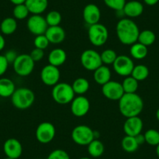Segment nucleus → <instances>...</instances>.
Masks as SVG:
<instances>
[{
  "label": "nucleus",
  "instance_id": "nucleus-1",
  "mask_svg": "<svg viewBox=\"0 0 159 159\" xmlns=\"http://www.w3.org/2000/svg\"><path fill=\"white\" fill-rule=\"evenodd\" d=\"M116 34L123 45H132L137 42L140 30L138 26L129 18H122L116 24Z\"/></svg>",
  "mask_w": 159,
  "mask_h": 159
},
{
  "label": "nucleus",
  "instance_id": "nucleus-2",
  "mask_svg": "<svg viewBox=\"0 0 159 159\" xmlns=\"http://www.w3.org/2000/svg\"><path fill=\"white\" fill-rule=\"evenodd\" d=\"M119 109L126 118L139 116L143 109V101L137 93H125L119 100Z\"/></svg>",
  "mask_w": 159,
  "mask_h": 159
},
{
  "label": "nucleus",
  "instance_id": "nucleus-3",
  "mask_svg": "<svg viewBox=\"0 0 159 159\" xmlns=\"http://www.w3.org/2000/svg\"><path fill=\"white\" fill-rule=\"evenodd\" d=\"M35 94L30 89L27 88H20L15 90L11 96V102L15 108L20 110L27 109L34 104Z\"/></svg>",
  "mask_w": 159,
  "mask_h": 159
},
{
  "label": "nucleus",
  "instance_id": "nucleus-4",
  "mask_svg": "<svg viewBox=\"0 0 159 159\" xmlns=\"http://www.w3.org/2000/svg\"><path fill=\"white\" fill-rule=\"evenodd\" d=\"M52 97L57 104L67 105L71 103L73 100L75 98V93L72 85L62 82L53 86L52 90Z\"/></svg>",
  "mask_w": 159,
  "mask_h": 159
},
{
  "label": "nucleus",
  "instance_id": "nucleus-5",
  "mask_svg": "<svg viewBox=\"0 0 159 159\" xmlns=\"http://www.w3.org/2000/svg\"><path fill=\"white\" fill-rule=\"evenodd\" d=\"M88 38L91 45L96 47H101L108 41V28L102 24H93L88 28Z\"/></svg>",
  "mask_w": 159,
  "mask_h": 159
},
{
  "label": "nucleus",
  "instance_id": "nucleus-6",
  "mask_svg": "<svg viewBox=\"0 0 159 159\" xmlns=\"http://www.w3.org/2000/svg\"><path fill=\"white\" fill-rule=\"evenodd\" d=\"M71 137L75 143L80 146H88L94 137V131L86 125H79L73 128Z\"/></svg>",
  "mask_w": 159,
  "mask_h": 159
},
{
  "label": "nucleus",
  "instance_id": "nucleus-7",
  "mask_svg": "<svg viewBox=\"0 0 159 159\" xmlns=\"http://www.w3.org/2000/svg\"><path fill=\"white\" fill-rule=\"evenodd\" d=\"M35 62L29 54L18 55L17 58L13 63L15 73L20 76H27L31 74L34 68Z\"/></svg>",
  "mask_w": 159,
  "mask_h": 159
},
{
  "label": "nucleus",
  "instance_id": "nucleus-8",
  "mask_svg": "<svg viewBox=\"0 0 159 159\" xmlns=\"http://www.w3.org/2000/svg\"><path fill=\"white\" fill-rule=\"evenodd\" d=\"M80 63L85 70L94 71L103 65L101 59V54L93 49H87L80 56Z\"/></svg>",
  "mask_w": 159,
  "mask_h": 159
},
{
  "label": "nucleus",
  "instance_id": "nucleus-9",
  "mask_svg": "<svg viewBox=\"0 0 159 159\" xmlns=\"http://www.w3.org/2000/svg\"><path fill=\"white\" fill-rule=\"evenodd\" d=\"M56 127L49 122L41 123L37 127L35 136L38 141L43 144L49 143L56 137Z\"/></svg>",
  "mask_w": 159,
  "mask_h": 159
},
{
  "label": "nucleus",
  "instance_id": "nucleus-10",
  "mask_svg": "<svg viewBox=\"0 0 159 159\" xmlns=\"http://www.w3.org/2000/svg\"><path fill=\"white\" fill-rule=\"evenodd\" d=\"M112 66L114 71L118 75L126 77L130 76L135 65L129 56L126 55H120L117 56Z\"/></svg>",
  "mask_w": 159,
  "mask_h": 159
},
{
  "label": "nucleus",
  "instance_id": "nucleus-11",
  "mask_svg": "<svg viewBox=\"0 0 159 159\" xmlns=\"http://www.w3.org/2000/svg\"><path fill=\"white\" fill-rule=\"evenodd\" d=\"M27 27L29 31L35 36L45 34L48 29V25L46 22L45 17L42 15L32 14L27 19Z\"/></svg>",
  "mask_w": 159,
  "mask_h": 159
},
{
  "label": "nucleus",
  "instance_id": "nucleus-12",
  "mask_svg": "<svg viewBox=\"0 0 159 159\" xmlns=\"http://www.w3.org/2000/svg\"><path fill=\"white\" fill-rule=\"evenodd\" d=\"M102 92L107 99L111 101H119L125 94L122 84L114 80L102 85Z\"/></svg>",
  "mask_w": 159,
  "mask_h": 159
},
{
  "label": "nucleus",
  "instance_id": "nucleus-13",
  "mask_svg": "<svg viewBox=\"0 0 159 159\" xmlns=\"http://www.w3.org/2000/svg\"><path fill=\"white\" fill-rule=\"evenodd\" d=\"M60 71L59 67L52 65H46L41 71V80L44 84L47 86H55L60 79Z\"/></svg>",
  "mask_w": 159,
  "mask_h": 159
},
{
  "label": "nucleus",
  "instance_id": "nucleus-14",
  "mask_svg": "<svg viewBox=\"0 0 159 159\" xmlns=\"http://www.w3.org/2000/svg\"><path fill=\"white\" fill-rule=\"evenodd\" d=\"M70 111L76 117H83L86 116L90 110V102L85 96L78 95L71 102Z\"/></svg>",
  "mask_w": 159,
  "mask_h": 159
},
{
  "label": "nucleus",
  "instance_id": "nucleus-15",
  "mask_svg": "<svg viewBox=\"0 0 159 159\" xmlns=\"http://www.w3.org/2000/svg\"><path fill=\"white\" fill-rule=\"evenodd\" d=\"M143 127V120L139 116L126 118V120L123 124V131L126 135L136 137L141 134Z\"/></svg>",
  "mask_w": 159,
  "mask_h": 159
},
{
  "label": "nucleus",
  "instance_id": "nucleus-16",
  "mask_svg": "<svg viewBox=\"0 0 159 159\" xmlns=\"http://www.w3.org/2000/svg\"><path fill=\"white\" fill-rule=\"evenodd\" d=\"M3 151L7 157L18 159L23 153V146L16 138H10L4 142Z\"/></svg>",
  "mask_w": 159,
  "mask_h": 159
},
{
  "label": "nucleus",
  "instance_id": "nucleus-17",
  "mask_svg": "<svg viewBox=\"0 0 159 159\" xmlns=\"http://www.w3.org/2000/svg\"><path fill=\"white\" fill-rule=\"evenodd\" d=\"M83 18L85 23L89 26L99 23L101 19V10L99 7L94 3L85 6L83 10Z\"/></svg>",
  "mask_w": 159,
  "mask_h": 159
},
{
  "label": "nucleus",
  "instance_id": "nucleus-18",
  "mask_svg": "<svg viewBox=\"0 0 159 159\" xmlns=\"http://www.w3.org/2000/svg\"><path fill=\"white\" fill-rule=\"evenodd\" d=\"M51 44H61L66 38V32L60 26L48 27L45 34Z\"/></svg>",
  "mask_w": 159,
  "mask_h": 159
},
{
  "label": "nucleus",
  "instance_id": "nucleus-19",
  "mask_svg": "<svg viewBox=\"0 0 159 159\" xmlns=\"http://www.w3.org/2000/svg\"><path fill=\"white\" fill-rule=\"evenodd\" d=\"M123 14L128 18H136L140 16L143 12V5L137 0L126 2L123 10Z\"/></svg>",
  "mask_w": 159,
  "mask_h": 159
},
{
  "label": "nucleus",
  "instance_id": "nucleus-20",
  "mask_svg": "<svg viewBox=\"0 0 159 159\" xmlns=\"http://www.w3.org/2000/svg\"><path fill=\"white\" fill-rule=\"evenodd\" d=\"M25 5L30 13L41 15L48 8V0H26Z\"/></svg>",
  "mask_w": 159,
  "mask_h": 159
},
{
  "label": "nucleus",
  "instance_id": "nucleus-21",
  "mask_svg": "<svg viewBox=\"0 0 159 159\" xmlns=\"http://www.w3.org/2000/svg\"><path fill=\"white\" fill-rule=\"evenodd\" d=\"M48 59L50 65L59 67L65 63L67 59V55L65 50L62 48H55L50 52Z\"/></svg>",
  "mask_w": 159,
  "mask_h": 159
},
{
  "label": "nucleus",
  "instance_id": "nucleus-22",
  "mask_svg": "<svg viewBox=\"0 0 159 159\" xmlns=\"http://www.w3.org/2000/svg\"><path fill=\"white\" fill-rule=\"evenodd\" d=\"M111 73L110 69L105 65H102L100 67L94 71V81L100 85H104L111 80Z\"/></svg>",
  "mask_w": 159,
  "mask_h": 159
},
{
  "label": "nucleus",
  "instance_id": "nucleus-23",
  "mask_svg": "<svg viewBox=\"0 0 159 159\" xmlns=\"http://www.w3.org/2000/svg\"><path fill=\"white\" fill-rule=\"evenodd\" d=\"M16 90L15 84L9 78H0V97L10 98Z\"/></svg>",
  "mask_w": 159,
  "mask_h": 159
},
{
  "label": "nucleus",
  "instance_id": "nucleus-24",
  "mask_svg": "<svg viewBox=\"0 0 159 159\" xmlns=\"http://www.w3.org/2000/svg\"><path fill=\"white\" fill-rule=\"evenodd\" d=\"M72 88H73L75 94L84 95L89 90L90 83L88 80L84 77L76 78L73 82Z\"/></svg>",
  "mask_w": 159,
  "mask_h": 159
},
{
  "label": "nucleus",
  "instance_id": "nucleus-25",
  "mask_svg": "<svg viewBox=\"0 0 159 159\" xmlns=\"http://www.w3.org/2000/svg\"><path fill=\"white\" fill-rule=\"evenodd\" d=\"M88 151L91 157H99L105 152V145L98 139H94L88 145Z\"/></svg>",
  "mask_w": 159,
  "mask_h": 159
},
{
  "label": "nucleus",
  "instance_id": "nucleus-26",
  "mask_svg": "<svg viewBox=\"0 0 159 159\" xmlns=\"http://www.w3.org/2000/svg\"><path fill=\"white\" fill-rule=\"evenodd\" d=\"M17 29V22L14 17H7L1 22L0 30L3 34L10 35Z\"/></svg>",
  "mask_w": 159,
  "mask_h": 159
},
{
  "label": "nucleus",
  "instance_id": "nucleus-27",
  "mask_svg": "<svg viewBox=\"0 0 159 159\" xmlns=\"http://www.w3.org/2000/svg\"><path fill=\"white\" fill-rule=\"evenodd\" d=\"M129 52L134 59L140 60V59H143L148 56V47L145 45H142L139 42H136L131 45Z\"/></svg>",
  "mask_w": 159,
  "mask_h": 159
},
{
  "label": "nucleus",
  "instance_id": "nucleus-28",
  "mask_svg": "<svg viewBox=\"0 0 159 159\" xmlns=\"http://www.w3.org/2000/svg\"><path fill=\"white\" fill-rule=\"evenodd\" d=\"M156 40V35L152 30H143L139 34L137 42L145 45V46H150L154 43Z\"/></svg>",
  "mask_w": 159,
  "mask_h": 159
},
{
  "label": "nucleus",
  "instance_id": "nucleus-29",
  "mask_svg": "<svg viewBox=\"0 0 159 159\" xmlns=\"http://www.w3.org/2000/svg\"><path fill=\"white\" fill-rule=\"evenodd\" d=\"M121 146L123 151L127 153H134L138 149L139 144L136 140L135 137L126 135L121 141Z\"/></svg>",
  "mask_w": 159,
  "mask_h": 159
},
{
  "label": "nucleus",
  "instance_id": "nucleus-30",
  "mask_svg": "<svg viewBox=\"0 0 159 159\" xmlns=\"http://www.w3.org/2000/svg\"><path fill=\"white\" fill-rule=\"evenodd\" d=\"M130 76H132L138 82L143 81L149 76V70H148L147 66L143 65V64H139V65L134 66Z\"/></svg>",
  "mask_w": 159,
  "mask_h": 159
},
{
  "label": "nucleus",
  "instance_id": "nucleus-31",
  "mask_svg": "<svg viewBox=\"0 0 159 159\" xmlns=\"http://www.w3.org/2000/svg\"><path fill=\"white\" fill-rule=\"evenodd\" d=\"M122 86H123L124 93H126V94L136 93L138 89L139 82L132 76H126L123 80Z\"/></svg>",
  "mask_w": 159,
  "mask_h": 159
},
{
  "label": "nucleus",
  "instance_id": "nucleus-32",
  "mask_svg": "<svg viewBox=\"0 0 159 159\" xmlns=\"http://www.w3.org/2000/svg\"><path fill=\"white\" fill-rule=\"evenodd\" d=\"M145 137V143L151 146H157L159 144V130L150 129L143 134Z\"/></svg>",
  "mask_w": 159,
  "mask_h": 159
},
{
  "label": "nucleus",
  "instance_id": "nucleus-33",
  "mask_svg": "<svg viewBox=\"0 0 159 159\" xmlns=\"http://www.w3.org/2000/svg\"><path fill=\"white\" fill-rule=\"evenodd\" d=\"M13 17L16 20H24L27 17H28L29 14H30V12H29L27 6L24 3L20 4V5L15 6L13 10Z\"/></svg>",
  "mask_w": 159,
  "mask_h": 159
},
{
  "label": "nucleus",
  "instance_id": "nucleus-34",
  "mask_svg": "<svg viewBox=\"0 0 159 159\" xmlns=\"http://www.w3.org/2000/svg\"><path fill=\"white\" fill-rule=\"evenodd\" d=\"M45 20L48 24V27H53V26H59L62 22V15L59 11L56 10H52L45 16Z\"/></svg>",
  "mask_w": 159,
  "mask_h": 159
},
{
  "label": "nucleus",
  "instance_id": "nucleus-35",
  "mask_svg": "<svg viewBox=\"0 0 159 159\" xmlns=\"http://www.w3.org/2000/svg\"><path fill=\"white\" fill-rule=\"evenodd\" d=\"M117 54L116 52L111 48L105 49L101 53V59H102V64L105 65H112L115 60L117 58Z\"/></svg>",
  "mask_w": 159,
  "mask_h": 159
},
{
  "label": "nucleus",
  "instance_id": "nucleus-36",
  "mask_svg": "<svg viewBox=\"0 0 159 159\" xmlns=\"http://www.w3.org/2000/svg\"><path fill=\"white\" fill-rule=\"evenodd\" d=\"M103 1L108 8L116 12L123 10L126 2V0H103Z\"/></svg>",
  "mask_w": 159,
  "mask_h": 159
},
{
  "label": "nucleus",
  "instance_id": "nucleus-37",
  "mask_svg": "<svg viewBox=\"0 0 159 159\" xmlns=\"http://www.w3.org/2000/svg\"><path fill=\"white\" fill-rule=\"evenodd\" d=\"M49 44V41L45 34L38 35V36L35 37L34 40V45L35 48H40V49H46Z\"/></svg>",
  "mask_w": 159,
  "mask_h": 159
},
{
  "label": "nucleus",
  "instance_id": "nucleus-38",
  "mask_svg": "<svg viewBox=\"0 0 159 159\" xmlns=\"http://www.w3.org/2000/svg\"><path fill=\"white\" fill-rule=\"evenodd\" d=\"M47 159H70V157L64 150L56 149L48 154Z\"/></svg>",
  "mask_w": 159,
  "mask_h": 159
},
{
  "label": "nucleus",
  "instance_id": "nucleus-39",
  "mask_svg": "<svg viewBox=\"0 0 159 159\" xmlns=\"http://www.w3.org/2000/svg\"><path fill=\"white\" fill-rule=\"evenodd\" d=\"M29 55H30V58L33 59L34 62H40V61L42 60V59L44 58V56H45V52H44V50L42 49L35 48L32 50L30 54Z\"/></svg>",
  "mask_w": 159,
  "mask_h": 159
},
{
  "label": "nucleus",
  "instance_id": "nucleus-40",
  "mask_svg": "<svg viewBox=\"0 0 159 159\" xmlns=\"http://www.w3.org/2000/svg\"><path fill=\"white\" fill-rule=\"evenodd\" d=\"M9 66V62L4 56L0 55V76L5 74Z\"/></svg>",
  "mask_w": 159,
  "mask_h": 159
},
{
  "label": "nucleus",
  "instance_id": "nucleus-41",
  "mask_svg": "<svg viewBox=\"0 0 159 159\" xmlns=\"http://www.w3.org/2000/svg\"><path fill=\"white\" fill-rule=\"evenodd\" d=\"M4 56L6 57V59H7L9 64H13V62H14V61L16 60V58H17L18 54L16 53V51H14V50H9V51H7V52H6Z\"/></svg>",
  "mask_w": 159,
  "mask_h": 159
},
{
  "label": "nucleus",
  "instance_id": "nucleus-42",
  "mask_svg": "<svg viewBox=\"0 0 159 159\" xmlns=\"http://www.w3.org/2000/svg\"><path fill=\"white\" fill-rule=\"evenodd\" d=\"M135 138H136V140H137V143L139 144V146L145 143V137H144V135H143V134H138V135L136 136Z\"/></svg>",
  "mask_w": 159,
  "mask_h": 159
},
{
  "label": "nucleus",
  "instance_id": "nucleus-43",
  "mask_svg": "<svg viewBox=\"0 0 159 159\" xmlns=\"http://www.w3.org/2000/svg\"><path fill=\"white\" fill-rule=\"evenodd\" d=\"M6 46V40L4 37L0 34V52L3 50V48Z\"/></svg>",
  "mask_w": 159,
  "mask_h": 159
},
{
  "label": "nucleus",
  "instance_id": "nucleus-44",
  "mask_svg": "<svg viewBox=\"0 0 159 159\" xmlns=\"http://www.w3.org/2000/svg\"><path fill=\"white\" fill-rule=\"evenodd\" d=\"M143 2L146 5L152 7V6L156 5L159 2V0H143Z\"/></svg>",
  "mask_w": 159,
  "mask_h": 159
},
{
  "label": "nucleus",
  "instance_id": "nucleus-45",
  "mask_svg": "<svg viewBox=\"0 0 159 159\" xmlns=\"http://www.w3.org/2000/svg\"><path fill=\"white\" fill-rule=\"evenodd\" d=\"M10 1L15 6L20 5V4H24L26 2V0H10Z\"/></svg>",
  "mask_w": 159,
  "mask_h": 159
},
{
  "label": "nucleus",
  "instance_id": "nucleus-46",
  "mask_svg": "<svg viewBox=\"0 0 159 159\" xmlns=\"http://www.w3.org/2000/svg\"><path fill=\"white\" fill-rule=\"evenodd\" d=\"M156 154H157V156L159 158V144L156 146Z\"/></svg>",
  "mask_w": 159,
  "mask_h": 159
},
{
  "label": "nucleus",
  "instance_id": "nucleus-47",
  "mask_svg": "<svg viewBox=\"0 0 159 159\" xmlns=\"http://www.w3.org/2000/svg\"><path fill=\"white\" fill-rule=\"evenodd\" d=\"M156 118H157V121L159 122V108H157V110L156 111Z\"/></svg>",
  "mask_w": 159,
  "mask_h": 159
},
{
  "label": "nucleus",
  "instance_id": "nucleus-48",
  "mask_svg": "<svg viewBox=\"0 0 159 159\" xmlns=\"http://www.w3.org/2000/svg\"><path fill=\"white\" fill-rule=\"evenodd\" d=\"M79 159H92V158H91V157H82Z\"/></svg>",
  "mask_w": 159,
  "mask_h": 159
},
{
  "label": "nucleus",
  "instance_id": "nucleus-49",
  "mask_svg": "<svg viewBox=\"0 0 159 159\" xmlns=\"http://www.w3.org/2000/svg\"><path fill=\"white\" fill-rule=\"evenodd\" d=\"M4 159H13V158H10V157H5V158H4Z\"/></svg>",
  "mask_w": 159,
  "mask_h": 159
},
{
  "label": "nucleus",
  "instance_id": "nucleus-50",
  "mask_svg": "<svg viewBox=\"0 0 159 159\" xmlns=\"http://www.w3.org/2000/svg\"><path fill=\"white\" fill-rule=\"evenodd\" d=\"M158 88H159V82H158Z\"/></svg>",
  "mask_w": 159,
  "mask_h": 159
},
{
  "label": "nucleus",
  "instance_id": "nucleus-51",
  "mask_svg": "<svg viewBox=\"0 0 159 159\" xmlns=\"http://www.w3.org/2000/svg\"><path fill=\"white\" fill-rule=\"evenodd\" d=\"M36 159H42V158H36Z\"/></svg>",
  "mask_w": 159,
  "mask_h": 159
},
{
  "label": "nucleus",
  "instance_id": "nucleus-52",
  "mask_svg": "<svg viewBox=\"0 0 159 159\" xmlns=\"http://www.w3.org/2000/svg\"><path fill=\"white\" fill-rule=\"evenodd\" d=\"M130 159H135V158H130Z\"/></svg>",
  "mask_w": 159,
  "mask_h": 159
}]
</instances>
